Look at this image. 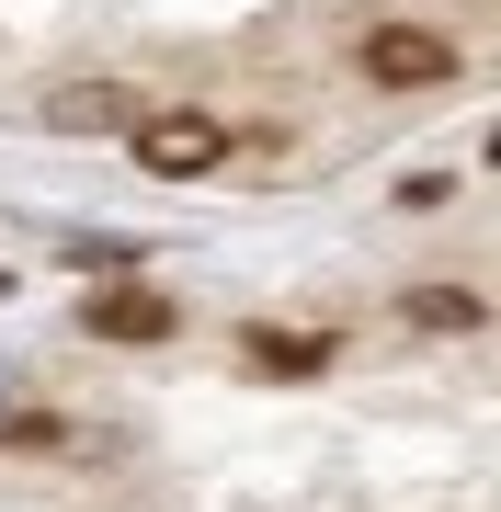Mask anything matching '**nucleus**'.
Wrapping results in <instances>:
<instances>
[{
    "label": "nucleus",
    "instance_id": "nucleus-1",
    "mask_svg": "<svg viewBox=\"0 0 501 512\" xmlns=\"http://www.w3.org/2000/svg\"><path fill=\"white\" fill-rule=\"evenodd\" d=\"M137 171H160V183H194V171H217L228 160V114H205V103H171V114H137Z\"/></svg>",
    "mask_w": 501,
    "mask_h": 512
},
{
    "label": "nucleus",
    "instance_id": "nucleus-2",
    "mask_svg": "<svg viewBox=\"0 0 501 512\" xmlns=\"http://www.w3.org/2000/svg\"><path fill=\"white\" fill-rule=\"evenodd\" d=\"M365 80L376 92H433V80H456V46L422 35V23H376L365 35Z\"/></svg>",
    "mask_w": 501,
    "mask_h": 512
},
{
    "label": "nucleus",
    "instance_id": "nucleus-3",
    "mask_svg": "<svg viewBox=\"0 0 501 512\" xmlns=\"http://www.w3.org/2000/svg\"><path fill=\"white\" fill-rule=\"evenodd\" d=\"M80 330H92V342H171L183 308L149 296V285H92V296H80Z\"/></svg>",
    "mask_w": 501,
    "mask_h": 512
},
{
    "label": "nucleus",
    "instance_id": "nucleus-4",
    "mask_svg": "<svg viewBox=\"0 0 501 512\" xmlns=\"http://www.w3.org/2000/svg\"><path fill=\"white\" fill-rule=\"evenodd\" d=\"M240 353H251V376H285V387L331 376V330H274V319H251V330H240Z\"/></svg>",
    "mask_w": 501,
    "mask_h": 512
},
{
    "label": "nucleus",
    "instance_id": "nucleus-5",
    "mask_svg": "<svg viewBox=\"0 0 501 512\" xmlns=\"http://www.w3.org/2000/svg\"><path fill=\"white\" fill-rule=\"evenodd\" d=\"M46 126L57 137H114V126H137V103L114 80H69V92H46Z\"/></svg>",
    "mask_w": 501,
    "mask_h": 512
},
{
    "label": "nucleus",
    "instance_id": "nucleus-6",
    "mask_svg": "<svg viewBox=\"0 0 501 512\" xmlns=\"http://www.w3.org/2000/svg\"><path fill=\"white\" fill-rule=\"evenodd\" d=\"M399 308L422 319V330H479V319H490V308H479V296H467V285H410Z\"/></svg>",
    "mask_w": 501,
    "mask_h": 512
},
{
    "label": "nucleus",
    "instance_id": "nucleus-7",
    "mask_svg": "<svg viewBox=\"0 0 501 512\" xmlns=\"http://www.w3.org/2000/svg\"><path fill=\"white\" fill-rule=\"evenodd\" d=\"M0 296H12V274H0Z\"/></svg>",
    "mask_w": 501,
    "mask_h": 512
}]
</instances>
